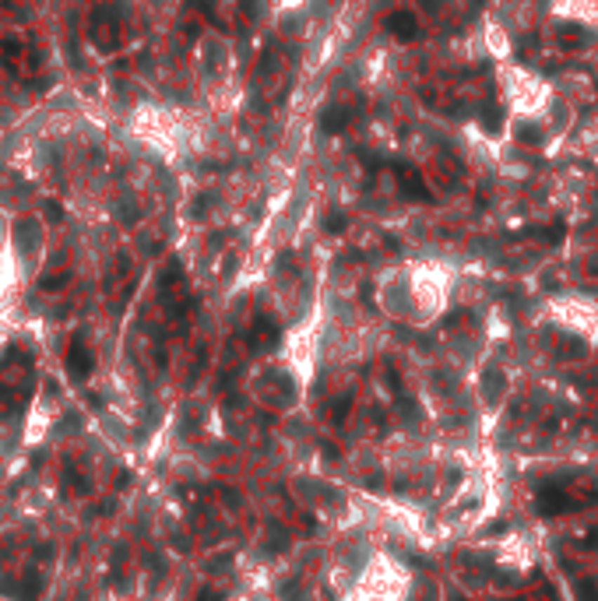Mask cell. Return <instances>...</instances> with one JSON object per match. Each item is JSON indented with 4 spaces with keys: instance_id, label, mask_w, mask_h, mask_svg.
I'll list each match as a JSON object with an SVG mask.
<instances>
[{
    "instance_id": "7a4b0ae2",
    "label": "cell",
    "mask_w": 598,
    "mask_h": 601,
    "mask_svg": "<svg viewBox=\"0 0 598 601\" xmlns=\"http://www.w3.org/2000/svg\"><path fill=\"white\" fill-rule=\"evenodd\" d=\"M387 29H391V36H398V39H412L416 36V18L412 15H391L387 18Z\"/></svg>"
},
{
    "instance_id": "5b68a950",
    "label": "cell",
    "mask_w": 598,
    "mask_h": 601,
    "mask_svg": "<svg viewBox=\"0 0 598 601\" xmlns=\"http://www.w3.org/2000/svg\"><path fill=\"white\" fill-rule=\"evenodd\" d=\"M197 601H218V594H211V590H208V594H201Z\"/></svg>"
},
{
    "instance_id": "3957f363",
    "label": "cell",
    "mask_w": 598,
    "mask_h": 601,
    "mask_svg": "<svg viewBox=\"0 0 598 601\" xmlns=\"http://www.w3.org/2000/svg\"><path fill=\"white\" fill-rule=\"evenodd\" d=\"M345 123H349V113H345V109H324V116H321V127L331 130V134L342 130Z\"/></svg>"
},
{
    "instance_id": "6da1fadb",
    "label": "cell",
    "mask_w": 598,
    "mask_h": 601,
    "mask_svg": "<svg viewBox=\"0 0 598 601\" xmlns=\"http://www.w3.org/2000/svg\"><path fill=\"white\" fill-rule=\"evenodd\" d=\"M67 373L74 377V380H85L88 373H92V356H88V349L74 338V345H71V352H67Z\"/></svg>"
},
{
    "instance_id": "277c9868",
    "label": "cell",
    "mask_w": 598,
    "mask_h": 601,
    "mask_svg": "<svg viewBox=\"0 0 598 601\" xmlns=\"http://www.w3.org/2000/svg\"><path fill=\"white\" fill-rule=\"evenodd\" d=\"M324 229H328V232H342V229H345V215L331 211V215H328V222H324Z\"/></svg>"
}]
</instances>
